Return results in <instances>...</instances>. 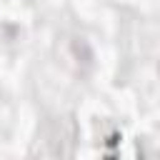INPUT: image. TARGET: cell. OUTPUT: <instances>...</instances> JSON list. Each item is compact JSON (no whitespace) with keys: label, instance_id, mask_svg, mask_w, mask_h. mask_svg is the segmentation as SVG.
Instances as JSON below:
<instances>
[{"label":"cell","instance_id":"6da1fadb","mask_svg":"<svg viewBox=\"0 0 160 160\" xmlns=\"http://www.w3.org/2000/svg\"><path fill=\"white\" fill-rule=\"evenodd\" d=\"M72 138H75V125L68 118H50L38 135V145L32 152L38 155H70L72 152Z\"/></svg>","mask_w":160,"mask_h":160},{"label":"cell","instance_id":"7a4b0ae2","mask_svg":"<svg viewBox=\"0 0 160 160\" xmlns=\"http://www.w3.org/2000/svg\"><path fill=\"white\" fill-rule=\"evenodd\" d=\"M158 72H160V62H158Z\"/></svg>","mask_w":160,"mask_h":160}]
</instances>
